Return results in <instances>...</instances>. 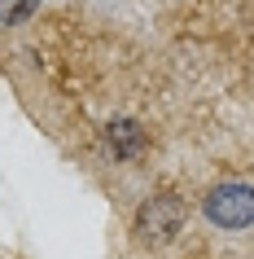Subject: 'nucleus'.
<instances>
[{"instance_id":"f257e3e1","label":"nucleus","mask_w":254,"mask_h":259,"mask_svg":"<svg viewBox=\"0 0 254 259\" xmlns=\"http://www.w3.org/2000/svg\"><path fill=\"white\" fill-rule=\"evenodd\" d=\"M184 215H188V211H184V198H175V193H154V198L140 202L132 233L145 246H167L175 233L184 229Z\"/></svg>"},{"instance_id":"f03ea898","label":"nucleus","mask_w":254,"mask_h":259,"mask_svg":"<svg viewBox=\"0 0 254 259\" xmlns=\"http://www.w3.org/2000/svg\"><path fill=\"white\" fill-rule=\"evenodd\" d=\"M201 211L215 229H250L254 224V189L250 185H215L206 198H201Z\"/></svg>"},{"instance_id":"7ed1b4c3","label":"nucleus","mask_w":254,"mask_h":259,"mask_svg":"<svg viewBox=\"0 0 254 259\" xmlns=\"http://www.w3.org/2000/svg\"><path fill=\"white\" fill-rule=\"evenodd\" d=\"M110 145H114V154L119 158H136V154L145 150V137H140V127L136 123H110Z\"/></svg>"},{"instance_id":"20e7f679","label":"nucleus","mask_w":254,"mask_h":259,"mask_svg":"<svg viewBox=\"0 0 254 259\" xmlns=\"http://www.w3.org/2000/svg\"><path fill=\"white\" fill-rule=\"evenodd\" d=\"M35 5H40V0H18L14 9H9V22H22V18H27L31 9H35Z\"/></svg>"}]
</instances>
